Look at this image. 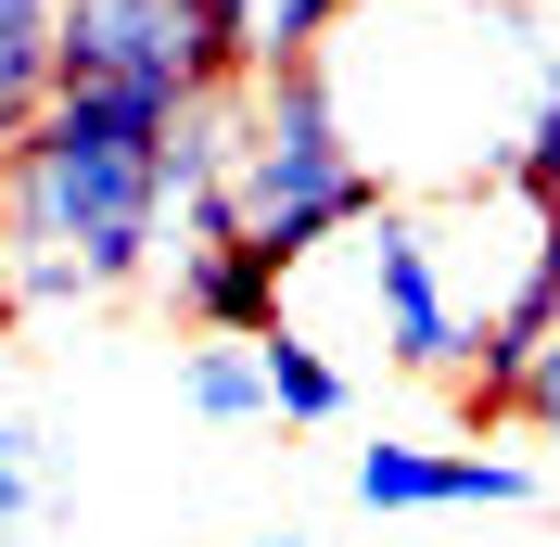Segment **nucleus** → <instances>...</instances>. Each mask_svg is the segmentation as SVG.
<instances>
[{"label": "nucleus", "mask_w": 560, "mask_h": 547, "mask_svg": "<svg viewBox=\"0 0 560 547\" xmlns=\"http://www.w3.org/2000/svg\"><path fill=\"white\" fill-rule=\"evenodd\" d=\"M65 90L90 103H140V115H191L230 103L205 77V38L178 0H65Z\"/></svg>", "instance_id": "nucleus-3"}, {"label": "nucleus", "mask_w": 560, "mask_h": 547, "mask_svg": "<svg viewBox=\"0 0 560 547\" xmlns=\"http://www.w3.org/2000/svg\"><path fill=\"white\" fill-rule=\"evenodd\" d=\"M166 140L178 115L51 90V115L0 153V242L77 268V293H128L166 268Z\"/></svg>", "instance_id": "nucleus-1"}, {"label": "nucleus", "mask_w": 560, "mask_h": 547, "mask_svg": "<svg viewBox=\"0 0 560 547\" xmlns=\"http://www.w3.org/2000/svg\"><path fill=\"white\" fill-rule=\"evenodd\" d=\"M510 420H523V433H548V445H560V331L535 344V370H523V395H510Z\"/></svg>", "instance_id": "nucleus-13"}, {"label": "nucleus", "mask_w": 560, "mask_h": 547, "mask_svg": "<svg viewBox=\"0 0 560 547\" xmlns=\"http://www.w3.org/2000/svg\"><path fill=\"white\" fill-rule=\"evenodd\" d=\"M65 90V0H0V153Z\"/></svg>", "instance_id": "nucleus-8"}, {"label": "nucleus", "mask_w": 560, "mask_h": 547, "mask_svg": "<svg viewBox=\"0 0 560 547\" xmlns=\"http://www.w3.org/2000/svg\"><path fill=\"white\" fill-rule=\"evenodd\" d=\"M446 13H523V0H446Z\"/></svg>", "instance_id": "nucleus-14"}, {"label": "nucleus", "mask_w": 560, "mask_h": 547, "mask_svg": "<svg viewBox=\"0 0 560 547\" xmlns=\"http://www.w3.org/2000/svg\"><path fill=\"white\" fill-rule=\"evenodd\" d=\"M178 13H191V38H205L217 90H255V77H280V65H318V51L345 38L357 0H178Z\"/></svg>", "instance_id": "nucleus-6"}, {"label": "nucleus", "mask_w": 560, "mask_h": 547, "mask_svg": "<svg viewBox=\"0 0 560 547\" xmlns=\"http://www.w3.org/2000/svg\"><path fill=\"white\" fill-rule=\"evenodd\" d=\"M370 217H383V166L345 140L331 65L255 77L243 90V153H230V230L293 280V268H318L345 230H370Z\"/></svg>", "instance_id": "nucleus-2"}, {"label": "nucleus", "mask_w": 560, "mask_h": 547, "mask_svg": "<svg viewBox=\"0 0 560 547\" xmlns=\"http://www.w3.org/2000/svg\"><path fill=\"white\" fill-rule=\"evenodd\" d=\"M166 293H178V318L217 331V344H268L280 318H293V280H280L243 230H178L166 242Z\"/></svg>", "instance_id": "nucleus-5"}, {"label": "nucleus", "mask_w": 560, "mask_h": 547, "mask_svg": "<svg viewBox=\"0 0 560 547\" xmlns=\"http://www.w3.org/2000/svg\"><path fill=\"white\" fill-rule=\"evenodd\" d=\"M255 370H268V408H280V420H345V395H357L345 357H331L306 318H280V331L255 344Z\"/></svg>", "instance_id": "nucleus-9"}, {"label": "nucleus", "mask_w": 560, "mask_h": 547, "mask_svg": "<svg viewBox=\"0 0 560 547\" xmlns=\"http://www.w3.org/2000/svg\"><path fill=\"white\" fill-rule=\"evenodd\" d=\"M510 191H523V205H548V217H560V90H548V103H535V128H523V153H510Z\"/></svg>", "instance_id": "nucleus-12"}, {"label": "nucleus", "mask_w": 560, "mask_h": 547, "mask_svg": "<svg viewBox=\"0 0 560 547\" xmlns=\"http://www.w3.org/2000/svg\"><path fill=\"white\" fill-rule=\"evenodd\" d=\"M178 395H191V420H268V370H255V344H191Z\"/></svg>", "instance_id": "nucleus-10"}, {"label": "nucleus", "mask_w": 560, "mask_h": 547, "mask_svg": "<svg viewBox=\"0 0 560 547\" xmlns=\"http://www.w3.org/2000/svg\"><path fill=\"white\" fill-rule=\"evenodd\" d=\"M13 522H51V484H38V433L26 420H0V535Z\"/></svg>", "instance_id": "nucleus-11"}, {"label": "nucleus", "mask_w": 560, "mask_h": 547, "mask_svg": "<svg viewBox=\"0 0 560 547\" xmlns=\"http://www.w3.org/2000/svg\"><path fill=\"white\" fill-rule=\"evenodd\" d=\"M535 472L485 445H357V510H523Z\"/></svg>", "instance_id": "nucleus-7"}, {"label": "nucleus", "mask_w": 560, "mask_h": 547, "mask_svg": "<svg viewBox=\"0 0 560 547\" xmlns=\"http://www.w3.org/2000/svg\"><path fill=\"white\" fill-rule=\"evenodd\" d=\"M243 547H318V535H243Z\"/></svg>", "instance_id": "nucleus-15"}, {"label": "nucleus", "mask_w": 560, "mask_h": 547, "mask_svg": "<svg viewBox=\"0 0 560 547\" xmlns=\"http://www.w3.org/2000/svg\"><path fill=\"white\" fill-rule=\"evenodd\" d=\"M357 293H370V331H383L395 370H433L458 382V357H471V306H458V280H446V230L433 217H370L357 230Z\"/></svg>", "instance_id": "nucleus-4"}]
</instances>
